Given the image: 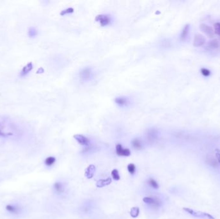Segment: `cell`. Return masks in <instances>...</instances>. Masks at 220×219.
Listing matches in <instances>:
<instances>
[{
	"mask_svg": "<svg viewBox=\"0 0 220 219\" xmlns=\"http://www.w3.org/2000/svg\"><path fill=\"white\" fill-rule=\"evenodd\" d=\"M183 209L185 212L188 213L189 214L194 216V217H202V218H207L209 219H215V218L212 215H211L209 213H207L196 211L189 208H183Z\"/></svg>",
	"mask_w": 220,
	"mask_h": 219,
	"instance_id": "1",
	"label": "cell"
},
{
	"mask_svg": "<svg viewBox=\"0 0 220 219\" xmlns=\"http://www.w3.org/2000/svg\"><path fill=\"white\" fill-rule=\"evenodd\" d=\"M95 21L99 22L102 26H105L110 25L112 19L108 14H99L96 16Z\"/></svg>",
	"mask_w": 220,
	"mask_h": 219,
	"instance_id": "2",
	"label": "cell"
},
{
	"mask_svg": "<svg viewBox=\"0 0 220 219\" xmlns=\"http://www.w3.org/2000/svg\"><path fill=\"white\" fill-rule=\"evenodd\" d=\"M116 153L118 156L128 157L131 155V151L128 148H123L120 144L116 145Z\"/></svg>",
	"mask_w": 220,
	"mask_h": 219,
	"instance_id": "3",
	"label": "cell"
},
{
	"mask_svg": "<svg viewBox=\"0 0 220 219\" xmlns=\"http://www.w3.org/2000/svg\"><path fill=\"white\" fill-rule=\"evenodd\" d=\"M200 28L201 32H203L209 37H213L214 35V31L213 28L206 24H201Z\"/></svg>",
	"mask_w": 220,
	"mask_h": 219,
	"instance_id": "4",
	"label": "cell"
},
{
	"mask_svg": "<svg viewBox=\"0 0 220 219\" xmlns=\"http://www.w3.org/2000/svg\"><path fill=\"white\" fill-rule=\"evenodd\" d=\"M92 71L89 68H85L82 69L80 72V77L84 81L89 80L92 77Z\"/></svg>",
	"mask_w": 220,
	"mask_h": 219,
	"instance_id": "5",
	"label": "cell"
},
{
	"mask_svg": "<svg viewBox=\"0 0 220 219\" xmlns=\"http://www.w3.org/2000/svg\"><path fill=\"white\" fill-rule=\"evenodd\" d=\"M205 41L206 39L203 35L201 34H196L194 36V38L193 46L195 47L202 46L205 43Z\"/></svg>",
	"mask_w": 220,
	"mask_h": 219,
	"instance_id": "6",
	"label": "cell"
},
{
	"mask_svg": "<svg viewBox=\"0 0 220 219\" xmlns=\"http://www.w3.org/2000/svg\"><path fill=\"white\" fill-rule=\"evenodd\" d=\"M143 201L147 204L155 207H159L161 205V201L158 199H154L152 197H146L143 199Z\"/></svg>",
	"mask_w": 220,
	"mask_h": 219,
	"instance_id": "7",
	"label": "cell"
},
{
	"mask_svg": "<svg viewBox=\"0 0 220 219\" xmlns=\"http://www.w3.org/2000/svg\"><path fill=\"white\" fill-rule=\"evenodd\" d=\"M73 138H74L76 141H77L79 144L82 145V146H89L90 145V140L89 139L87 138L86 137L82 135V134H75L73 136Z\"/></svg>",
	"mask_w": 220,
	"mask_h": 219,
	"instance_id": "8",
	"label": "cell"
},
{
	"mask_svg": "<svg viewBox=\"0 0 220 219\" xmlns=\"http://www.w3.org/2000/svg\"><path fill=\"white\" fill-rule=\"evenodd\" d=\"M33 69V64L32 62H29L26 65L24 66L20 71L19 76L21 77H24L28 75L30 71Z\"/></svg>",
	"mask_w": 220,
	"mask_h": 219,
	"instance_id": "9",
	"label": "cell"
},
{
	"mask_svg": "<svg viewBox=\"0 0 220 219\" xmlns=\"http://www.w3.org/2000/svg\"><path fill=\"white\" fill-rule=\"evenodd\" d=\"M220 48V41L218 39H213L207 44L206 48L208 50H215Z\"/></svg>",
	"mask_w": 220,
	"mask_h": 219,
	"instance_id": "10",
	"label": "cell"
},
{
	"mask_svg": "<svg viewBox=\"0 0 220 219\" xmlns=\"http://www.w3.org/2000/svg\"><path fill=\"white\" fill-rule=\"evenodd\" d=\"M115 102L120 107H126L129 103V100L126 97H117L115 99Z\"/></svg>",
	"mask_w": 220,
	"mask_h": 219,
	"instance_id": "11",
	"label": "cell"
},
{
	"mask_svg": "<svg viewBox=\"0 0 220 219\" xmlns=\"http://www.w3.org/2000/svg\"><path fill=\"white\" fill-rule=\"evenodd\" d=\"M95 166L93 165H90L87 167V168L85 170V172H84V175L88 179H91L95 174Z\"/></svg>",
	"mask_w": 220,
	"mask_h": 219,
	"instance_id": "12",
	"label": "cell"
},
{
	"mask_svg": "<svg viewBox=\"0 0 220 219\" xmlns=\"http://www.w3.org/2000/svg\"><path fill=\"white\" fill-rule=\"evenodd\" d=\"M111 179L110 177L107 178L106 179H100L97 182L96 186L98 188H102L108 186V185L111 183Z\"/></svg>",
	"mask_w": 220,
	"mask_h": 219,
	"instance_id": "13",
	"label": "cell"
},
{
	"mask_svg": "<svg viewBox=\"0 0 220 219\" xmlns=\"http://www.w3.org/2000/svg\"><path fill=\"white\" fill-rule=\"evenodd\" d=\"M39 32L34 26H30L27 31V35L30 39H34L38 35Z\"/></svg>",
	"mask_w": 220,
	"mask_h": 219,
	"instance_id": "14",
	"label": "cell"
},
{
	"mask_svg": "<svg viewBox=\"0 0 220 219\" xmlns=\"http://www.w3.org/2000/svg\"><path fill=\"white\" fill-rule=\"evenodd\" d=\"M6 209H7V210L8 212L12 213L14 214H18L20 211L19 207L13 205H7L6 206Z\"/></svg>",
	"mask_w": 220,
	"mask_h": 219,
	"instance_id": "15",
	"label": "cell"
},
{
	"mask_svg": "<svg viewBox=\"0 0 220 219\" xmlns=\"http://www.w3.org/2000/svg\"><path fill=\"white\" fill-rule=\"evenodd\" d=\"M189 29H190V26H189V25H186L184 26V28H183L182 33H181V35H180V39H181L182 41L185 40V38L187 37V36L189 32Z\"/></svg>",
	"mask_w": 220,
	"mask_h": 219,
	"instance_id": "16",
	"label": "cell"
},
{
	"mask_svg": "<svg viewBox=\"0 0 220 219\" xmlns=\"http://www.w3.org/2000/svg\"><path fill=\"white\" fill-rule=\"evenodd\" d=\"M131 143H132L133 147L134 149H136V150H140V149L142 148V142L138 138L134 139Z\"/></svg>",
	"mask_w": 220,
	"mask_h": 219,
	"instance_id": "17",
	"label": "cell"
},
{
	"mask_svg": "<svg viewBox=\"0 0 220 219\" xmlns=\"http://www.w3.org/2000/svg\"><path fill=\"white\" fill-rule=\"evenodd\" d=\"M54 188L55 190H56L58 193H62L64 191V186L62 183H61L59 182H57L54 185Z\"/></svg>",
	"mask_w": 220,
	"mask_h": 219,
	"instance_id": "18",
	"label": "cell"
},
{
	"mask_svg": "<svg viewBox=\"0 0 220 219\" xmlns=\"http://www.w3.org/2000/svg\"><path fill=\"white\" fill-rule=\"evenodd\" d=\"M140 209L139 207H133L131 209L130 215L133 218H136L139 215Z\"/></svg>",
	"mask_w": 220,
	"mask_h": 219,
	"instance_id": "19",
	"label": "cell"
},
{
	"mask_svg": "<svg viewBox=\"0 0 220 219\" xmlns=\"http://www.w3.org/2000/svg\"><path fill=\"white\" fill-rule=\"evenodd\" d=\"M56 162V158L54 157H48L45 160V164L47 166H50L52 165H54V163Z\"/></svg>",
	"mask_w": 220,
	"mask_h": 219,
	"instance_id": "20",
	"label": "cell"
},
{
	"mask_svg": "<svg viewBox=\"0 0 220 219\" xmlns=\"http://www.w3.org/2000/svg\"><path fill=\"white\" fill-rule=\"evenodd\" d=\"M111 177L115 181L120 180V175H119L118 171V170L117 169H114V170H112V172H111Z\"/></svg>",
	"mask_w": 220,
	"mask_h": 219,
	"instance_id": "21",
	"label": "cell"
},
{
	"mask_svg": "<svg viewBox=\"0 0 220 219\" xmlns=\"http://www.w3.org/2000/svg\"><path fill=\"white\" fill-rule=\"evenodd\" d=\"M148 183L150 185V186L153 188L154 189H158L159 188V185L157 183V182L156 181L155 179H149L148 181Z\"/></svg>",
	"mask_w": 220,
	"mask_h": 219,
	"instance_id": "22",
	"label": "cell"
},
{
	"mask_svg": "<svg viewBox=\"0 0 220 219\" xmlns=\"http://www.w3.org/2000/svg\"><path fill=\"white\" fill-rule=\"evenodd\" d=\"M127 170L131 174H134L136 170V166L133 163L129 164L127 166Z\"/></svg>",
	"mask_w": 220,
	"mask_h": 219,
	"instance_id": "23",
	"label": "cell"
},
{
	"mask_svg": "<svg viewBox=\"0 0 220 219\" xmlns=\"http://www.w3.org/2000/svg\"><path fill=\"white\" fill-rule=\"evenodd\" d=\"M74 12V9L73 8H68L65 9V10H63L61 12V16H65L66 14H72Z\"/></svg>",
	"mask_w": 220,
	"mask_h": 219,
	"instance_id": "24",
	"label": "cell"
},
{
	"mask_svg": "<svg viewBox=\"0 0 220 219\" xmlns=\"http://www.w3.org/2000/svg\"><path fill=\"white\" fill-rule=\"evenodd\" d=\"M3 128H4L3 125L0 123V137H3V138H5V137L9 136L8 134H7L4 131Z\"/></svg>",
	"mask_w": 220,
	"mask_h": 219,
	"instance_id": "25",
	"label": "cell"
},
{
	"mask_svg": "<svg viewBox=\"0 0 220 219\" xmlns=\"http://www.w3.org/2000/svg\"><path fill=\"white\" fill-rule=\"evenodd\" d=\"M214 33L220 36V23H216L214 25Z\"/></svg>",
	"mask_w": 220,
	"mask_h": 219,
	"instance_id": "26",
	"label": "cell"
},
{
	"mask_svg": "<svg viewBox=\"0 0 220 219\" xmlns=\"http://www.w3.org/2000/svg\"><path fill=\"white\" fill-rule=\"evenodd\" d=\"M201 73L205 77H209L210 75V71L208 69L206 68H201Z\"/></svg>",
	"mask_w": 220,
	"mask_h": 219,
	"instance_id": "27",
	"label": "cell"
},
{
	"mask_svg": "<svg viewBox=\"0 0 220 219\" xmlns=\"http://www.w3.org/2000/svg\"><path fill=\"white\" fill-rule=\"evenodd\" d=\"M216 157L217 160H218V162L219 163H220V153H219V152L216 153Z\"/></svg>",
	"mask_w": 220,
	"mask_h": 219,
	"instance_id": "28",
	"label": "cell"
}]
</instances>
